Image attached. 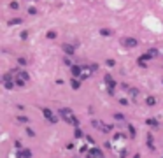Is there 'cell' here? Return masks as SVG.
<instances>
[{"mask_svg": "<svg viewBox=\"0 0 163 158\" xmlns=\"http://www.w3.org/2000/svg\"><path fill=\"white\" fill-rule=\"evenodd\" d=\"M147 53H149V55H151L153 58H155V56H158V49H155V47H151V49L147 51Z\"/></svg>", "mask_w": 163, "mask_h": 158, "instance_id": "cell-18", "label": "cell"}, {"mask_svg": "<svg viewBox=\"0 0 163 158\" xmlns=\"http://www.w3.org/2000/svg\"><path fill=\"white\" fill-rule=\"evenodd\" d=\"M91 125H93L95 128H98L100 132H104V134H109V132L112 130V127H109V125H104L102 121H97V120H93V121H91Z\"/></svg>", "mask_w": 163, "mask_h": 158, "instance_id": "cell-6", "label": "cell"}, {"mask_svg": "<svg viewBox=\"0 0 163 158\" xmlns=\"http://www.w3.org/2000/svg\"><path fill=\"white\" fill-rule=\"evenodd\" d=\"M147 144H149L151 149H155V146H153V135H151V134H149V137H147Z\"/></svg>", "mask_w": 163, "mask_h": 158, "instance_id": "cell-22", "label": "cell"}, {"mask_svg": "<svg viewBox=\"0 0 163 158\" xmlns=\"http://www.w3.org/2000/svg\"><path fill=\"white\" fill-rule=\"evenodd\" d=\"M114 118H116L118 121H123V120H125V116H123V114H114Z\"/></svg>", "mask_w": 163, "mask_h": 158, "instance_id": "cell-24", "label": "cell"}, {"mask_svg": "<svg viewBox=\"0 0 163 158\" xmlns=\"http://www.w3.org/2000/svg\"><path fill=\"white\" fill-rule=\"evenodd\" d=\"M100 35H102V37H111V35H112V32H111V30H107V28H102V30H100Z\"/></svg>", "mask_w": 163, "mask_h": 158, "instance_id": "cell-13", "label": "cell"}, {"mask_svg": "<svg viewBox=\"0 0 163 158\" xmlns=\"http://www.w3.org/2000/svg\"><path fill=\"white\" fill-rule=\"evenodd\" d=\"M61 47H63V51H65L67 55H74V46H70V44H63Z\"/></svg>", "mask_w": 163, "mask_h": 158, "instance_id": "cell-12", "label": "cell"}, {"mask_svg": "<svg viewBox=\"0 0 163 158\" xmlns=\"http://www.w3.org/2000/svg\"><path fill=\"white\" fill-rule=\"evenodd\" d=\"M18 7H19V4H18V2H12V4H11V9H18Z\"/></svg>", "mask_w": 163, "mask_h": 158, "instance_id": "cell-27", "label": "cell"}, {"mask_svg": "<svg viewBox=\"0 0 163 158\" xmlns=\"http://www.w3.org/2000/svg\"><path fill=\"white\" fill-rule=\"evenodd\" d=\"M147 125H149V127H155V128H156V127H158V121H156V120H151V118H149V120H147Z\"/></svg>", "mask_w": 163, "mask_h": 158, "instance_id": "cell-17", "label": "cell"}, {"mask_svg": "<svg viewBox=\"0 0 163 158\" xmlns=\"http://www.w3.org/2000/svg\"><path fill=\"white\" fill-rule=\"evenodd\" d=\"M70 76L81 79V76H83V65H72L70 67Z\"/></svg>", "mask_w": 163, "mask_h": 158, "instance_id": "cell-7", "label": "cell"}, {"mask_svg": "<svg viewBox=\"0 0 163 158\" xmlns=\"http://www.w3.org/2000/svg\"><path fill=\"white\" fill-rule=\"evenodd\" d=\"M104 81H105V84H107V91L112 95V93H114V88H116V81L111 77V74H105V76H104Z\"/></svg>", "mask_w": 163, "mask_h": 158, "instance_id": "cell-4", "label": "cell"}, {"mask_svg": "<svg viewBox=\"0 0 163 158\" xmlns=\"http://www.w3.org/2000/svg\"><path fill=\"white\" fill-rule=\"evenodd\" d=\"M18 121H19V123H28L30 120H28L26 116H18Z\"/></svg>", "mask_w": 163, "mask_h": 158, "instance_id": "cell-20", "label": "cell"}, {"mask_svg": "<svg viewBox=\"0 0 163 158\" xmlns=\"http://www.w3.org/2000/svg\"><path fill=\"white\" fill-rule=\"evenodd\" d=\"M26 37H28V32H26V30H25V32H21V39H26Z\"/></svg>", "mask_w": 163, "mask_h": 158, "instance_id": "cell-31", "label": "cell"}, {"mask_svg": "<svg viewBox=\"0 0 163 158\" xmlns=\"http://www.w3.org/2000/svg\"><path fill=\"white\" fill-rule=\"evenodd\" d=\"M76 137H77V139H79V137H83V132H81L79 128H76Z\"/></svg>", "mask_w": 163, "mask_h": 158, "instance_id": "cell-26", "label": "cell"}, {"mask_svg": "<svg viewBox=\"0 0 163 158\" xmlns=\"http://www.w3.org/2000/svg\"><path fill=\"white\" fill-rule=\"evenodd\" d=\"M146 104H147V106H155V104H156V98L149 95V97H146Z\"/></svg>", "mask_w": 163, "mask_h": 158, "instance_id": "cell-14", "label": "cell"}, {"mask_svg": "<svg viewBox=\"0 0 163 158\" xmlns=\"http://www.w3.org/2000/svg\"><path fill=\"white\" fill-rule=\"evenodd\" d=\"M42 114L46 116V120H47L49 123H56V121L60 120V118H58V116H56L51 109H47V107H44V109H42Z\"/></svg>", "mask_w": 163, "mask_h": 158, "instance_id": "cell-5", "label": "cell"}, {"mask_svg": "<svg viewBox=\"0 0 163 158\" xmlns=\"http://www.w3.org/2000/svg\"><path fill=\"white\" fill-rule=\"evenodd\" d=\"M14 148H16V149H21V142H19V141H16V142H14Z\"/></svg>", "mask_w": 163, "mask_h": 158, "instance_id": "cell-29", "label": "cell"}, {"mask_svg": "<svg viewBox=\"0 0 163 158\" xmlns=\"http://www.w3.org/2000/svg\"><path fill=\"white\" fill-rule=\"evenodd\" d=\"M126 93H128V95H130L132 98H139V95H140V91H139L137 88H132V86H130V88L126 90Z\"/></svg>", "mask_w": 163, "mask_h": 158, "instance_id": "cell-9", "label": "cell"}, {"mask_svg": "<svg viewBox=\"0 0 163 158\" xmlns=\"http://www.w3.org/2000/svg\"><path fill=\"white\" fill-rule=\"evenodd\" d=\"M70 86H72L74 90H79V86H81V81H79L77 77H72V79H70Z\"/></svg>", "mask_w": 163, "mask_h": 158, "instance_id": "cell-11", "label": "cell"}, {"mask_svg": "<svg viewBox=\"0 0 163 158\" xmlns=\"http://www.w3.org/2000/svg\"><path fill=\"white\" fill-rule=\"evenodd\" d=\"M28 12H30V14H35V12H37V9H35V7H30V9H28Z\"/></svg>", "mask_w": 163, "mask_h": 158, "instance_id": "cell-30", "label": "cell"}, {"mask_svg": "<svg viewBox=\"0 0 163 158\" xmlns=\"http://www.w3.org/2000/svg\"><path fill=\"white\" fill-rule=\"evenodd\" d=\"M18 63H19L21 67H25V65H28V60H26V58H19V60H18Z\"/></svg>", "mask_w": 163, "mask_h": 158, "instance_id": "cell-19", "label": "cell"}, {"mask_svg": "<svg viewBox=\"0 0 163 158\" xmlns=\"http://www.w3.org/2000/svg\"><path fill=\"white\" fill-rule=\"evenodd\" d=\"M26 135H30V137H33V135H35V132H33L32 128H26Z\"/></svg>", "mask_w": 163, "mask_h": 158, "instance_id": "cell-25", "label": "cell"}, {"mask_svg": "<svg viewBox=\"0 0 163 158\" xmlns=\"http://www.w3.org/2000/svg\"><path fill=\"white\" fill-rule=\"evenodd\" d=\"M58 116L60 118H63L68 125H74V127H79V120L74 116V113L70 111V109H67V107H61L60 111H58Z\"/></svg>", "mask_w": 163, "mask_h": 158, "instance_id": "cell-1", "label": "cell"}, {"mask_svg": "<svg viewBox=\"0 0 163 158\" xmlns=\"http://www.w3.org/2000/svg\"><path fill=\"white\" fill-rule=\"evenodd\" d=\"M137 44H139V40L133 39V37H125V39H121V46H125V47H128V49L137 47Z\"/></svg>", "mask_w": 163, "mask_h": 158, "instance_id": "cell-3", "label": "cell"}, {"mask_svg": "<svg viewBox=\"0 0 163 158\" xmlns=\"http://www.w3.org/2000/svg\"><path fill=\"white\" fill-rule=\"evenodd\" d=\"M16 158H32V151L30 149H18Z\"/></svg>", "mask_w": 163, "mask_h": 158, "instance_id": "cell-8", "label": "cell"}, {"mask_svg": "<svg viewBox=\"0 0 163 158\" xmlns=\"http://www.w3.org/2000/svg\"><path fill=\"white\" fill-rule=\"evenodd\" d=\"M91 157H95V158H104V153H102L98 148H93V149H91V153H90V158H91Z\"/></svg>", "mask_w": 163, "mask_h": 158, "instance_id": "cell-10", "label": "cell"}, {"mask_svg": "<svg viewBox=\"0 0 163 158\" xmlns=\"http://www.w3.org/2000/svg\"><path fill=\"white\" fill-rule=\"evenodd\" d=\"M63 62H65V65H68V67H72V65H74V63H72V60H70V58H65V60H63Z\"/></svg>", "mask_w": 163, "mask_h": 158, "instance_id": "cell-23", "label": "cell"}, {"mask_svg": "<svg viewBox=\"0 0 163 158\" xmlns=\"http://www.w3.org/2000/svg\"><path fill=\"white\" fill-rule=\"evenodd\" d=\"M105 63H107V65H109V67H114V63H116V62H114V60H107V62H105Z\"/></svg>", "mask_w": 163, "mask_h": 158, "instance_id": "cell-28", "label": "cell"}, {"mask_svg": "<svg viewBox=\"0 0 163 158\" xmlns=\"http://www.w3.org/2000/svg\"><path fill=\"white\" fill-rule=\"evenodd\" d=\"M56 35H58V33H56L54 30H49V32H47V39H56Z\"/></svg>", "mask_w": 163, "mask_h": 158, "instance_id": "cell-16", "label": "cell"}, {"mask_svg": "<svg viewBox=\"0 0 163 158\" xmlns=\"http://www.w3.org/2000/svg\"><path fill=\"white\" fill-rule=\"evenodd\" d=\"M12 74H14V83H16L18 88H23V86L28 83V79H30L28 72H25V70H18V69H14Z\"/></svg>", "mask_w": 163, "mask_h": 158, "instance_id": "cell-2", "label": "cell"}, {"mask_svg": "<svg viewBox=\"0 0 163 158\" xmlns=\"http://www.w3.org/2000/svg\"><path fill=\"white\" fill-rule=\"evenodd\" d=\"M128 127V132H130V137H135V128L132 127V125H126Z\"/></svg>", "mask_w": 163, "mask_h": 158, "instance_id": "cell-21", "label": "cell"}, {"mask_svg": "<svg viewBox=\"0 0 163 158\" xmlns=\"http://www.w3.org/2000/svg\"><path fill=\"white\" fill-rule=\"evenodd\" d=\"M21 21H23L21 18H14V19H11V21H9V25H19Z\"/></svg>", "mask_w": 163, "mask_h": 158, "instance_id": "cell-15", "label": "cell"}, {"mask_svg": "<svg viewBox=\"0 0 163 158\" xmlns=\"http://www.w3.org/2000/svg\"><path fill=\"white\" fill-rule=\"evenodd\" d=\"M119 104H121V106H126V104H128V100H125V98H121V100H119Z\"/></svg>", "mask_w": 163, "mask_h": 158, "instance_id": "cell-32", "label": "cell"}]
</instances>
